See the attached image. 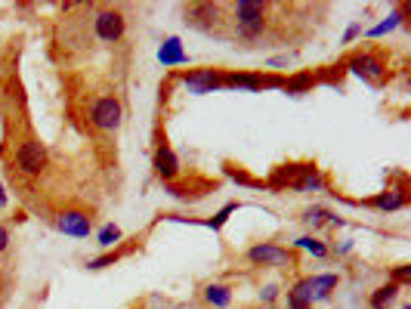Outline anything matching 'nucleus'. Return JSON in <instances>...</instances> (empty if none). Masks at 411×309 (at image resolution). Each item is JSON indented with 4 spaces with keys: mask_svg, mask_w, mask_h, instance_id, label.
Wrapping results in <instances>:
<instances>
[{
    "mask_svg": "<svg viewBox=\"0 0 411 309\" xmlns=\"http://www.w3.org/2000/svg\"><path fill=\"white\" fill-rule=\"evenodd\" d=\"M275 3H260V0H238V3H226V25H229V37H242V41H260L269 28V12Z\"/></svg>",
    "mask_w": 411,
    "mask_h": 309,
    "instance_id": "nucleus-1",
    "label": "nucleus"
},
{
    "mask_svg": "<svg viewBox=\"0 0 411 309\" xmlns=\"http://www.w3.org/2000/svg\"><path fill=\"white\" fill-rule=\"evenodd\" d=\"M186 25L195 31H204L213 37H229V25H226V3H192L186 6Z\"/></svg>",
    "mask_w": 411,
    "mask_h": 309,
    "instance_id": "nucleus-2",
    "label": "nucleus"
},
{
    "mask_svg": "<svg viewBox=\"0 0 411 309\" xmlns=\"http://www.w3.org/2000/svg\"><path fill=\"white\" fill-rule=\"evenodd\" d=\"M127 31V19L118 6H99L93 16V34L102 43H118Z\"/></svg>",
    "mask_w": 411,
    "mask_h": 309,
    "instance_id": "nucleus-3",
    "label": "nucleus"
},
{
    "mask_svg": "<svg viewBox=\"0 0 411 309\" xmlns=\"http://www.w3.org/2000/svg\"><path fill=\"white\" fill-rule=\"evenodd\" d=\"M343 68H349L353 74H359L362 80H368V84H374V87H380V84H384V78H386L384 56L371 53V49H362V53L349 56V62Z\"/></svg>",
    "mask_w": 411,
    "mask_h": 309,
    "instance_id": "nucleus-4",
    "label": "nucleus"
},
{
    "mask_svg": "<svg viewBox=\"0 0 411 309\" xmlns=\"http://www.w3.org/2000/svg\"><path fill=\"white\" fill-rule=\"evenodd\" d=\"M47 161H50V154H47V146L40 139H25L16 152V164L25 176H40L47 170Z\"/></svg>",
    "mask_w": 411,
    "mask_h": 309,
    "instance_id": "nucleus-5",
    "label": "nucleus"
},
{
    "mask_svg": "<svg viewBox=\"0 0 411 309\" xmlns=\"http://www.w3.org/2000/svg\"><path fill=\"white\" fill-rule=\"evenodd\" d=\"M121 117H124V108H121V102L115 96H99L93 102V108H90V124L96 130H106V133L121 127Z\"/></svg>",
    "mask_w": 411,
    "mask_h": 309,
    "instance_id": "nucleus-6",
    "label": "nucleus"
},
{
    "mask_svg": "<svg viewBox=\"0 0 411 309\" xmlns=\"http://www.w3.org/2000/svg\"><path fill=\"white\" fill-rule=\"evenodd\" d=\"M248 260L254 266H272V269H291V266H297L294 251H285L279 244H254L248 251Z\"/></svg>",
    "mask_w": 411,
    "mask_h": 309,
    "instance_id": "nucleus-7",
    "label": "nucleus"
},
{
    "mask_svg": "<svg viewBox=\"0 0 411 309\" xmlns=\"http://www.w3.org/2000/svg\"><path fill=\"white\" fill-rule=\"evenodd\" d=\"M56 229L71 238H87L90 229H93V214L90 210H81V207H71V210H62L56 216Z\"/></svg>",
    "mask_w": 411,
    "mask_h": 309,
    "instance_id": "nucleus-8",
    "label": "nucleus"
},
{
    "mask_svg": "<svg viewBox=\"0 0 411 309\" xmlns=\"http://www.w3.org/2000/svg\"><path fill=\"white\" fill-rule=\"evenodd\" d=\"M183 84L189 87V93L195 96H204V93H213L223 87V71L217 68H198V71H186L183 74Z\"/></svg>",
    "mask_w": 411,
    "mask_h": 309,
    "instance_id": "nucleus-9",
    "label": "nucleus"
},
{
    "mask_svg": "<svg viewBox=\"0 0 411 309\" xmlns=\"http://www.w3.org/2000/svg\"><path fill=\"white\" fill-rule=\"evenodd\" d=\"M155 173L164 183H174V179L180 176V161H176L174 148H170L167 142H161V146L155 148Z\"/></svg>",
    "mask_w": 411,
    "mask_h": 309,
    "instance_id": "nucleus-10",
    "label": "nucleus"
},
{
    "mask_svg": "<svg viewBox=\"0 0 411 309\" xmlns=\"http://www.w3.org/2000/svg\"><path fill=\"white\" fill-rule=\"evenodd\" d=\"M291 189L294 192H318V189H325V176L318 173L316 164H303L297 173V179L291 183Z\"/></svg>",
    "mask_w": 411,
    "mask_h": 309,
    "instance_id": "nucleus-11",
    "label": "nucleus"
},
{
    "mask_svg": "<svg viewBox=\"0 0 411 309\" xmlns=\"http://www.w3.org/2000/svg\"><path fill=\"white\" fill-rule=\"evenodd\" d=\"M368 204L377 210H402L405 204H408V195H405V189H386V192H380V195H374Z\"/></svg>",
    "mask_w": 411,
    "mask_h": 309,
    "instance_id": "nucleus-12",
    "label": "nucleus"
},
{
    "mask_svg": "<svg viewBox=\"0 0 411 309\" xmlns=\"http://www.w3.org/2000/svg\"><path fill=\"white\" fill-rule=\"evenodd\" d=\"M399 290H402V288H399V284H380V288L377 290H371V297H368V306H371V309H390L392 306V303H396L399 300Z\"/></svg>",
    "mask_w": 411,
    "mask_h": 309,
    "instance_id": "nucleus-13",
    "label": "nucleus"
},
{
    "mask_svg": "<svg viewBox=\"0 0 411 309\" xmlns=\"http://www.w3.org/2000/svg\"><path fill=\"white\" fill-rule=\"evenodd\" d=\"M337 284H340V278L337 275H312L309 278V294H312V300H328L331 297V290H337Z\"/></svg>",
    "mask_w": 411,
    "mask_h": 309,
    "instance_id": "nucleus-14",
    "label": "nucleus"
},
{
    "mask_svg": "<svg viewBox=\"0 0 411 309\" xmlns=\"http://www.w3.org/2000/svg\"><path fill=\"white\" fill-rule=\"evenodd\" d=\"M204 303L213 309H229L232 303V290L226 284H207L204 288Z\"/></svg>",
    "mask_w": 411,
    "mask_h": 309,
    "instance_id": "nucleus-15",
    "label": "nucleus"
},
{
    "mask_svg": "<svg viewBox=\"0 0 411 309\" xmlns=\"http://www.w3.org/2000/svg\"><path fill=\"white\" fill-rule=\"evenodd\" d=\"M303 222H309L312 229H322V226H340L334 214L328 207H306L303 210Z\"/></svg>",
    "mask_w": 411,
    "mask_h": 309,
    "instance_id": "nucleus-16",
    "label": "nucleus"
},
{
    "mask_svg": "<svg viewBox=\"0 0 411 309\" xmlns=\"http://www.w3.org/2000/svg\"><path fill=\"white\" fill-rule=\"evenodd\" d=\"M161 62L164 65H176V62H186V53H183V43L176 37H167V43L161 47Z\"/></svg>",
    "mask_w": 411,
    "mask_h": 309,
    "instance_id": "nucleus-17",
    "label": "nucleus"
},
{
    "mask_svg": "<svg viewBox=\"0 0 411 309\" xmlns=\"http://www.w3.org/2000/svg\"><path fill=\"white\" fill-rule=\"evenodd\" d=\"M312 87H316V78H312V74H294V78L285 80L281 90L285 93H306V90H312Z\"/></svg>",
    "mask_w": 411,
    "mask_h": 309,
    "instance_id": "nucleus-18",
    "label": "nucleus"
},
{
    "mask_svg": "<svg viewBox=\"0 0 411 309\" xmlns=\"http://www.w3.org/2000/svg\"><path fill=\"white\" fill-rule=\"evenodd\" d=\"M121 241V229L115 226V222H106V226L99 229V235H96V244L99 247H115Z\"/></svg>",
    "mask_w": 411,
    "mask_h": 309,
    "instance_id": "nucleus-19",
    "label": "nucleus"
},
{
    "mask_svg": "<svg viewBox=\"0 0 411 309\" xmlns=\"http://www.w3.org/2000/svg\"><path fill=\"white\" fill-rule=\"evenodd\" d=\"M402 16H405V10H396V12H392V16H386V22L374 25V28L368 31V37H380V34H386V31H392L399 22H402Z\"/></svg>",
    "mask_w": 411,
    "mask_h": 309,
    "instance_id": "nucleus-20",
    "label": "nucleus"
},
{
    "mask_svg": "<svg viewBox=\"0 0 411 309\" xmlns=\"http://www.w3.org/2000/svg\"><path fill=\"white\" fill-rule=\"evenodd\" d=\"M297 247H300V251H309L312 257H328V247H325L322 241H316L312 235H303V238H297Z\"/></svg>",
    "mask_w": 411,
    "mask_h": 309,
    "instance_id": "nucleus-21",
    "label": "nucleus"
},
{
    "mask_svg": "<svg viewBox=\"0 0 411 309\" xmlns=\"http://www.w3.org/2000/svg\"><path fill=\"white\" fill-rule=\"evenodd\" d=\"M118 260H121V251H108V253H102V257L90 260V269H106V266H115Z\"/></svg>",
    "mask_w": 411,
    "mask_h": 309,
    "instance_id": "nucleus-22",
    "label": "nucleus"
},
{
    "mask_svg": "<svg viewBox=\"0 0 411 309\" xmlns=\"http://www.w3.org/2000/svg\"><path fill=\"white\" fill-rule=\"evenodd\" d=\"M235 210H238V204H235V201H232V204H226V207H223V210H220V214H217V216H213V220H211V222H207V226H211V229H220V226H223V222H226V220H229V216H232V214H235Z\"/></svg>",
    "mask_w": 411,
    "mask_h": 309,
    "instance_id": "nucleus-23",
    "label": "nucleus"
},
{
    "mask_svg": "<svg viewBox=\"0 0 411 309\" xmlns=\"http://www.w3.org/2000/svg\"><path fill=\"white\" fill-rule=\"evenodd\" d=\"M392 284H399V288H405V284L411 282V266H396V269L390 272Z\"/></svg>",
    "mask_w": 411,
    "mask_h": 309,
    "instance_id": "nucleus-24",
    "label": "nucleus"
},
{
    "mask_svg": "<svg viewBox=\"0 0 411 309\" xmlns=\"http://www.w3.org/2000/svg\"><path fill=\"white\" fill-rule=\"evenodd\" d=\"M316 80H328V84H340V80H343V65H328V71H322Z\"/></svg>",
    "mask_w": 411,
    "mask_h": 309,
    "instance_id": "nucleus-25",
    "label": "nucleus"
},
{
    "mask_svg": "<svg viewBox=\"0 0 411 309\" xmlns=\"http://www.w3.org/2000/svg\"><path fill=\"white\" fill-rule=\"evenodd\" d=\"M287 309H312V303L303 300V297H297L294 290H287Z\"/></svg>",
    "mask_w": 411,
    "mask_h": 309,
    "instance_id": "nucleus-26",
    "label": "nucleus"
},
{
    "mask_svg": "<svg viewBox=\"0 0 411 309\" xmlns=\"http://www.w3.org/2000/svg\"><path fill=\"white\" fill-rule=\"evenodd\" d=\"M359 34H362V22H353V25L347 28V34H343V43H353Z\"/></svg>",
    "mask_w": 411,
    "mask_h": 309,
    "instance_id": "nucleus-27",
    "label": "nucleus"
},
{
    "mask_svg": "<svg viewBox=\"0 0 411 309\" xmlns=\"http://www.w3.org/2000/svg\"><path fill=\"white\" fill-rule=\"evenodd\" d=\"M260 297H263V303H272L275 297H279V288H275V284H269V288L260 290Z\"/></svg>",
    "mask_w": 411,
    "mask_h": 309,
    "instance_id": "nucleus-28",
    "label": "nucleus"
},
{
    "mask_svg": "<svg viewBox=\"0 0 411 309\" xmlns=\"http://www.w3.org/2000/svg\"><path fill=\"white\" fill-rule=\"evenodd\" d=\"M7 247H10V229H7V226H0V253L7 251Z\"/></svg>",
    "mask_w": 411,
    "mask_h": 309,
    "instance_id": "nucleus-29",
    "label": "nucleus"
},
{
    "mask_svg": "<svg viewBox=\"0 0 411 309\" xmlns=\"http://www.w3.org/2000/svg\"><path fill=\"white\" fill-rule=\"evenodd\" d=\"M3 204H7V195H3V185H0V207H3Z\"/></svg>",
    "mask_w": 411,
    "mask_h": 309,
    "instance_id": "nucleus-30",
    "label": "nucleus"
}]
</instances>
